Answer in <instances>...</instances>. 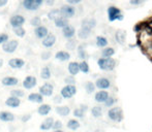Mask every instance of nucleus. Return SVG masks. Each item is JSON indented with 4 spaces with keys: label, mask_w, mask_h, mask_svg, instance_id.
I'll list each match as a JSON object with an SVG mask.
<instances>
[{
    "label": "nucleus",
    "mask_w": 152,
    "mask_h": 132,
    "mask_svg": "<svg viewBox=\"0 0 152 132\" xmlns=\"http://www.w3.org/2000/svg\"><path fill=\"white\" fill-rule=\"evenodd\" d=\"M54 24L55 26L57 27V28H63L64 26H66V25L68 24V19L65 18V17H62V16H59L58 18H56L54 21Z\"/></svg>",
    "instance_id": "obj_23"
},
{
    "label": "nucleus",
    "mask_w": 152,
    "mask_h": 132,
    "mask_svg": "<svg viewBox=\"0 0 152 132\" xmlns=\"http://www.w3.org/2000/svg\"><path fill=\"white\" fill-rule=\"evenodd\" d=\"M48 33H49L48 28L46 26H44V25H39V26L35 27V29H34V35L38 39H42L45 36H47Z\"/></svg>",
    "instance_id": "obj_13"
},
{
    "label": "nucleus",
    "mask_w": 152,
    "mask_h": 132,
    "mask_svg": "<svg viewBox=\"0 0 152 132\" xmlns=\"http://www.w3.org/2000/svg\"><path fill=\"white\" fill-rule=\"evenodd\" d=\"M64 82L66 83V85H74L75 83H76V81H75L74 75H69V76H67V78H65Z\"/></svg>",
    "instance_id": "obj_45"
},
{
    "label": "nucleus",
    "mask_w": 152,
    "mask_h": 132,
    "mask_svg": "<svg viewBox=\"0 0 152 132\" xmlns=\"http://www.w3.org/2000/svg\"><path fill=\"white\" fill-rule=\"evenodd\" d=\"M23 7L28 12L37 10L44 4V0H23Z\"/></svg>",
    "instance_id": "obj_3"
},
{
    "label": "nucleus",
    "mask_w": 152,
    "mask_h": 132,
    "mask_svg": "<svg viewBox=\"0 0 152 132\" xmlns=\"http://www.w3.org/2000/svg\"><path fill=\"white\" fill-rule=\"evenodd\" d=\"M96 26V20L93 18H86L82 21V24H81V27L83 28L89 29V30H92L94 27Z\"/></svg>",
    "instance_id": "obj_18"
},
{
    "label": "nucleus",
    "mask_w": 152,
    "mask_h": 132,
    "mask_svg": "<svg viewBox=\"0 0 152 132\" xmlns=\"http://www.w3.org/2000/svg\"><path fill=\"white\" fill-rule=\"evenodd\" d=\"M36 84H37V80H36V78L33 75L26 76V78H24V81H23V87H24L26 90H31V89H33L34 87L36 86Z\"/></svg>",
    "instance_id": "obj_11"
},
{
    "label": "nucleus",
    "mask_w": 152,
    "mask_h": 132,
    "mask_svg": "<svg viewBox=\"0 0 152 132\" xmlns=\"http://www.w3.org/2000/svg\"><path fill=\"white\" fill-rule=\"evenodd\" d=\"M68 4H72V5H76V4H79L83 1V0H65Z\"/></svg>",
    "instance_id": "obj_48"
},
{
    "label": "nucleus",
    "mask_w": 152,
    "mask_h": 132,
    "mask_svg": "<svg viewBox=\"0 0 152 132\" xmlns=\"http://www.w3.org/2000/svg\"><path fill=\"white\" fill-rule=\"evenodd\" d=\"M86 110H87L86 105H82L80 108H76V110H74V116L77 117V118H83Z\"/></svg>",
    "instance_id": "obj_34"
},
{
    "label": "nucleus",
    "mask_w": 152,
    "mask_h": 132,
    "mask_svg": "<svg viewBox=\"0 0 152 132\" xmlns=\"http://www.w3.org/2000/svg\"><path fill=\"white\" fill-rule=\"evenodd\" d=\"M60 101H61V98H60V97L57 96L56 98H55V102H60Z\"/></svg>",
    "instance_id": "obj_54"
},
{
    "label": "nucleus",
    "mask_w": 152,
    "mask_h": 132,
    "mask_svg": "<svg viewBox=\"0 0 152 132\" xmlns=\"http://www.w3.org/2000/svg\"><path fill=\"white\" fill-rule=\"evenodd\" d=\"M59 12H60V15L62 17L70 19V18H72V17H75V15H76V8H75L74 5L67 3V4L62 5L61 7L59 8Z\"/></svg>",
    "instance_id": "obj_5"
},
{
    "label": "nucleus",
    "mask_w": 152,
    "mask_h": 132,
    "mask_svg": "<svg viewBox=\"0 0 152 132\" xmlns=\"http://www.w3.org/2000/svg\"><path fill=\"white\" fill-rule=\"evenodd\" d=\"M114 54H115V50L113 48H108V46H106V48H104V50L102 51V56L104 57V58H110V57H112Z\"/></svg>",
    "instance_id": "obj_32"
},
{
    "label": "nucleus",
    "mask_w": 152,
    "mask_h": 132,
    "mask_svg": "<svg viewBox=\"0 0 152 132\" xmlns=\"http://www.w3.org/2000/svg\"><path fill=\"white\" fill-rule=\"evenodd\" d=\"M78 55H79V57H80L81 59H86V57H87V54H86V51L84 50V48L83 46H79V49H78Z\"/></svg>",
    "instance_id": "obj_41"
},
{
    "label": "nucleus",
    "mask_w": 152,
    "mask_h": 132,
    "mask_svg": "<svg viewBox=\"0 0 152 132\" xmlns=\"http://www.w3.org/2000/svg\"><path fill=\"white\" fill-rule=\"evenodd\" d=\"M25 18L22 15H14V16L10 17V24L12 28H16V27L23 26L25 24Z\"/></svg>",
    "instance_id": "obj_8"
},
{
    "label": "nucleus",
    "mask_w": 152,
    "mask_h": 132,
    "mask_svg": "<svg viewBox=\"0 0 152 132\" xmlns=\"http://www.w3.org/2000/svg\"><path fill=\"white\" fill-rule=\"evenodd\" d=\"M97 65L102 70H106V71H111L115 68L116 66V61L113 58H100L97 60Z\"/></svg>",
    "instance_id": "obj_2"
},
{
    "label": "nucleus",
    "mask_w": 152,
    "mask_h": 132,
    "mask_svg": "<svg viewBox=\"0 0 152 132\" xmlns=\"http://www.w3.org/2000/svg\"><path fill=\"white\" fill-rule=\"evenodd\" d=\"M51 110H52L51 105L45 104V103H40V105L38 106V108H37V112L39 116H48V115L50 114Z\"/></svg>",
    "instance_id": "obj_20"
},
{
    "label": "nucleus",
    "mask_w": 152,
    "mask_h": 132,
    "mask_svg": "<svg viewBox=\"0 0 152 132\" xmlns=\"http://www.w3.org/2000/svg\"><path fill=\"white\" fill-rule=\"evenodd\" d=\"M28 100L30 102H34V103H42L44 101V96L40 93H30L28 95Z\"/></svg>",
    "instance_id": "obj_22"
},
{
    "label": "nucleus",
    "mask_w": 152,
    "mask_h": 132,
    "mask_svg": "<svg viewBox=\"0 0 152 132\" xmlns=\"http://www.w3.org/2000/svg\"><path fill=\"white\" fill-rule=\"evenodd\" d=\"M15 120L14 114L10 112H0V121L2 122H12Z\"/></svg>",
    "instance_id": "obj_24"
},
{
    "label": "nucleus",
    "mask_w": 152,
    "mask_h": 132,
    "mask_svg": "<svg viewBox=\"0 0 152 132\" xmlns=\"http://www.w3.org/2000/svg\"><path fill=\"white\" fill-rule=\"evenodd\" d=\"M79 68H80V71L83 72V73H88L89 72V65H88V63L84 60L79 63Z\"/></svg>",
    "instance_id": "obj_37"
},
{
    "label": "nucleus",
    "mask_w": 152,
    "mask_h": 132,
    "mask_svg": "<svg viewBox=\"0 0 152 132\" xmlns=\"http://www.w3.org/2000/svg\"><path fill=\"white\" fill-rule=\"evenodd\" d=\"M30 24L32 25L33 27H37L39 25H42V19L39 17H34L30 20Z\"/></svg>",
    "instance_id": "obj_40"
},
{
    "label": "nucleus",
    "mask_w": 152,
    "mask_h": 132,
    "mask_svg": "<svg viewBox=\"0 0 152 132\" xmlns=\"http://www.w3.org/2000/svg\"><path fill=\"white\" fill-rule=\"evenodd\" d=\"M44 3L48 6H53L55 3V0H44Z\"/></svg>",
    "instance_id": "obj_51"
},
{
    "label": "nucleus",
    "mask_w": 152,
    "mask_h": 132,
    "mask_svg": "<svg viewBox=\"0 0 152 132\" xmlns=\"http://www.w3.org/2000/svg\"><path fill=\"white\" fill-rule=\"evenodd\" d=\"M146 0H129V4L130 5H134V6H139V5H142L143 3H145Z\"/></svg>",
    "instance_id": "obj_43"
},
{
    "label": "nucleus",
    "mask_w": 152,
    "mask_h": 132,
    "mask_svg": "<svg viewBox=\"0 0 152 132\" xmlns=\"http://www.w3.org/2000/svg\"><path fill=\"white\" fill-rule=\"evenodd\" d=\"M12 30H14V33L16 36H18V37H24L25 34H26V30L24 29V27L23 26H20V27H16V28H12Z\"/></svg>",
    "instance_id": "obj_36"
},
{
    "label": "nucleus",
    "mask_w": 152,
    "mask_h": 132,
    "mask_svg": "<svg viewBox=\"0 0 152 132\" xmlns=\"http://www.w3.org/2000/svg\"><path fill=\"white\" fill-rule=\"evenodd\" d=\"M62 35L65 38H67V39H72L76 35V29H75L74 26L67 24L66 26H64L62 28Z\"/></svg>",
    "instance_id": "obj_12"
},
{
    "label": "nucleus",
    "mask_w": 152,
    "mask_h": 132,
    "mask_svg": "<svg viewBox=\"0 0 152 132\" xmlns=\"http://www.w3.org/2000/svg\"><path fill=\"white\" fill-rule=\"evenodd\" d=\"M52 132H63L61 130V129H57V130H54V131H52Z\"/></svg>",
    "instance_id": "obj_56"
},
{
    "label": "nucleus",
    "mask_w": 152,
    "mask_h": 132,
    "mask_svg": "<svg viewBox=\"0 0 152 132\" xmlns=\"http://www.w3.org/2000/svg\"><path fill=\"white\" fill-rule=\"evenodd\" d=\"M66 46H67L68 49H70V50H74L75 49V41L74 40H69V41L67 42V44H66Z\"/></svg>",
    "instance_id": "obj_50"
},
{
    "label": "nucleus",
    "mask_w": 152,
    "mask_h": 132,
    "mask_svg": "<svg viewBox=\"0 0 152 132\" xmlns=\"http://www.w3.org/2000/svg\"><path fill=\"white\" fill-rule=\"evenodd\" d=\"M61 128H62V123L60 122V121H54L52 129H54V130H57V129H61Z\"/></svg>",
    "instance_id": "obj_47"
},
{
    "label": "nucleus",
    "mask_w": 152,
    "mask_h": 132,
    "mask_svg": "<svg viewBox=\"0 0 152 132\" xmlns=\"http://www.w3.org/2000/svg\"><path fill=\"white\" fill-rule=\"evenodd\" d=\"M108 116L111 120L115 121V122H121L123 119V112L120 107H113L109 110Z\"/></svg>",
    "instance_id": "obj_7"
},
{
    "label": "nucleus",
    "mask_w": 152,
    "mask_h": 132,
    "mask_svg": "<svg viewBox=\"0 0 152 132\" xmlns=\"http://www.w3.org/2000/svg\"><path fill=\"white\" fill-rule=\"evenodd\" d=\"M95 86L97 87L98 89H100V90H107V89L110 88L111 83L107 78H100L96 81Z\"/></svg>",
    "instance_id": "obj_16"
},
{
    "label": "nucleus",
    "mask_w": 152,
    "mask_h": 132,
    "mask_svg": "<svg viewBox=\"0 0 152 132\" xmlns=\"http://www.w3.org/2000/svg\"><path fill=\"white\" fill-rule=\"evenodd\" d=\"M52 75V72H51V69L48 67V66H45V67L42 68L40 70V78L42 80H49Z\"/></svg>",
    "instance_id": "obj_29"
},
{
    "label": "nucleus",
    "mask_w": 152,
    "mask_h": 132,
    "mask_svg": "<svg viewBox=\"0 0 152 132\" xmlns=\"http://www.w3.org/2000/svg\"><path fill=\"white\" fill-rule=\"evenodd\" d=\"M39 93L44 97H50L53 95V91H54V86L51 83H45L42 86L39 87Z\"/></svg>",
    "instance_id": "obj_9"
},
{
    "label": "nucleus",
    "mask_w": 152,
    "mask_h": 132,
    "mask_svg": "<svg viewBox=\"0 0 152 132\" xmlns=\"http://www.w3.org/2000/svg\"><path fill=\"white\" fill-rule=\"evenodd\" d=\"M10 39V36L7 35L6 33H0V44H4L5 41Z\"/></svg>",
    "instance_id": "obj_44"
},
{
    "label": "nucleus",
    "mask_w": 152,
    "mask_h": 132,
    "mask_svg": "<svg viewBox=\"0 0 152 132\" xmlns=\"http://www.w3.org/2000/svg\"><path fill=\"white\" fill-rule=\"evenodd\" d=\"M96 46L98 48H106L108 46V39L104 36H97L96 37Z\"/></svg>",
    "instance_id": "obj_31"
},
{
    "label": "nucleus",
    "mask_w": 152,
    "mask_h": 132,
    "mask_svg": "<svg viewBox=\"0 0 152 132\" xmlns=\"http://www.w3.org/2000/svg\"><path fill=\"white\" fill-rule=\"evenodd\" d=\"M8 0H0V7H3L7 4Z\"/></svg>",
    "instance_id": "obj_52"
},
{
    "label": "nucleus",
    "mask_w": 152,
    "mask_h": 132,
    "mask_svg": "<svg viewBox=\"0 0 152 132\" xmlns=\"http://www.w3.org/2000/svg\"><path fill=\"white\" fill-rule=\"evenodd\" d=\"M50 57H51V53L50 52H44L42 54V58L44 59V60H48Z\"/></svg>",
    "instance_id": "obj_49"
},
{
    "label": "nucleus",
    "mask_w": 152,
    "mask_h": 132,
    "mask_svg": "<svg viewBox=\"0 0 152 132\" xmlns=\"http://www.w3.org/2000/svg\"><path fill=\"white\" fill-rule=\"evenodd\" d=\"M90 34H91V30L83 28V27H81V29L78 31V36L81 39H86V38H88L90 36Z\"/></svg>",
    "instance_id": "obj_30"
},
{
    "label": "nucleus",
    "mask_w": 152,
    "mask_h": 132,
    "mask_svg": "<svg viewBox=\"0 0 152 132\" xmlns=\"http://www.w3.org/2000/svg\"><path fill=\"white\" fill-rule=\"evenodd\" d=\"M59 16H61L60 12H59V9H56V8H53V9H51L50 12H48V15H47V17H48V19L50 21H54L55 19L58 18Z\"/></svg>",
    "instance_id": "obj_33"
},
{
    "label": "nucleus",
    "mask_w": 152,
    "mask_h": 132,
    "mask_svg": "<svg viewBox=\"0 0 152 132\" xmlns=\"http://www.w3.org/2000/svg\"><path fill=\"white\" fill-rule=\"evenodd\" d=\"M42 40V46H44L46 49H50V48H52V46L55 44V42H56V36H55L53 33H48L47 36H45Z\"/></svg>",
    "instance_id": "obj_10"
},
{
    "label": "nucleus",
    "mask_w": 152,
    "mask_h": 132,
    "mask_svg": "<svg viewBox=\"0 0 152 132\" xmlns=\"http://www.w3.org/2000/svg\"><path fill=\"white\" fill-rule=\"evenodd\" d=\"M2 66H3V60H2V59H0V68H1Z\"/></svg>",
    "instance_id": "obj_55"
},
{
    "label": "nucleus",
    "mask_w": 152,
    "mask_h": 132,
    "mask_svg": "<svg viewBox=\"0 0 152 132\" xmlns=\"http://www.w3.org/2000/svg\"><path fill=\"white\" fill-rule=\"evenodd\" d=\"M55 58L57 60L61 61V62H65V61H68L70 59V54L66 51H59L55 54Z\"/></svg>",
    "instance_id": "obj_21"
},
{
    "label": "nucleus",
    "mask_w": 152,
    "mask_h": 132,
    "mask_svg": "<svg viewBox=\"0 0 152 132\" xmlns=\"http://www.w3.org/2000/svg\"><path fill=\"white\" fill-rule=\"evenodd\" d=\"M77 93V88L75 87V85H66L65 87L61 89V97L65 99H68V98H72L75 94Z\"/></svg>",
    "instance_id": "obj_6"
},
{
    "label": "nucleus",
    "mask_w": 152,
    "mask_h": 132,
    "mask_svg": "<svg viewBox=\"0 0 152 132\" xmlns=\"http://www.w3.org/2000/svg\"><path fill=\"white\" fill-rule=\"evenodd\" d=\"M115 38L116 40L119 42L120 44H123L125 42V39H126V33L124 30H117L116 31V34H115Z\"/></svg>",
    "instance_id": "obj_27"
},
{
    "label": "nucleus",
    "mask_w": 152,
    "mask_h": 132,
    "mask_svg": "<svg viewBox=\"0 0 152 132\" xmlns=\"http://www.w3.org/2000/svg\"><path fill=\"white\" fill-rule=\"evenodd\" d=\"M110 1H113V0H110Z\"/></svg>",
    "instance_id": "obj_57"
},
{
    "label": "nucleus",
    "mask_w": 152,
    "mask_h": 132,
    "mask_svg": "<svg viewBox=\"0 0 152 132\" xmlns=\"http://www.w3.org/2000/svg\"><path fill=\"white\" fill-rule=\"evenodd\" d=\"M29 119H30V115H27V117H23L22 121H28Z\"/></svg>",
    "instance_id": "obj_53"
},
{
    "label": "nucleus",
    "mask_w": 152,
    "mask_h": 132,
    "mask_svg": "<svg viewBox=\"0 0 152 132\" xmlns=\"http://www.w3.org/2000/svg\"><path fill=\"white\" fill-rule=\"evenodd\" d=\"M25 65V61L20 58H12L8 61V66L12 69H21Z\"/></svg>",
    "instance_id": "obj_14"
},
{
    "label": "nucleus",
    "mask_w": 152,
    "mask_h": 132,
    "mask_svg": "<svg viewBox=\"0 0 152 132\" xmlns=\"http://www.w3.org/2000/svg\"><path fill=\"white\" fill-rule=\"evenodd\" d=\"M104 105L108 106V107H109V106H112L113 104L115 103V100H114V98H112V97H108V98H107V100L104 102Z\"/></svg>",
    "instance_id": "obj_46"
},
{
    "label": "nucleus",
    "mask_w": 152,
    "mask_h": 132,
    "mask_svg": "<svg viewBox=\"0 0 152 132\" xmlns=\"http://www.w3.org/2000/svg\"><path fill=\"white\" fill-rule=\"evenodd\" d=\"M19 83V80L15 76H5V78H2L1 84L4 87H14L17 86Z\"/></svg>",
    "instance_id": "obj_15"
},
{
    "label": "nucleus",
    "mask_w": 152,
    "mask_h": 132,
    "mask_svg": "<svg viewBox=\"0 0 152 132\" xmlns=\"http://www.w3.org/2000/svg\"><path fill=\"white\" fill-rule=\"evenodd\" d=\"M109 97V93L107 91H99L95 94V100L99 103H104V101L107 100V98Z\"/></svg>",
    "instance_id": "obj_26"
},
{
    "label": "nucleus",
    "mask_w": 152,
    "mask_h": 132,
    "mask_svg": "<svg viewBox=\"0 0 152 132\" xmlns=\"http://www.w3.org/2000/svg\"><path fill=\"white\" fill-rule=\"evenodd\" d=\"M85 88H86V91H87V93H92L94 90H95V85L93 84V83H91V82H88L86 84V86H85Z\"/></svg>",
    "instance_id": "obj_42"
},
{
    "label": "nucleus",
    "mask_w": 152,
    "mask_h": 132,
    "mask_svg": "<svg viewBox=\"0 0 152 132\" xmlns=\"http://www.w3.org/2000/svg\"><path fill=\"white\" fill-rule=\"evenodd\" d=\"M66 126H67V128L70 129V130H77V129H79V127H80V123L77 120H75V119H72V120H69L67 122Z\"/></svg>",
    "instance_id": "obj_35"
},
{
    "label": "nucleus",
    "mask_w": 152,
    "mask_h": 132,
    "mask_svg": "<svg viewBox=\"0 0 152 132\" xmlns=\"http://www.w3.org/2000/svg\"><path fill=\"white\" fill-rule=\"evenodd\" d=\"M68 72H69L70 75H77L80 71V68H79V63L78 62H70L67 66Z\"/></svg>",
    "instance_id": "obj_25"
},
{
    "label": "nucleus",
    "mask_w": 152,
    "mask_h": 132,
    "mask_svg": "<svg viewBox=\"0 0 152 132\" xmlns=\"http://www.w3.org/2000/svg\"><path fill=\"white\" fill-rule=\"evenodd\" d=\"M5 104L8 106V107H12V108H16L19 107L21 104V100L18 97H15V96H10L7 99L5 100Z\"/></svg>",
    "instance_id": "obj_17"
},
{
    "label": "nucleus",
    "mask_w": 152,
    "mask_h": 132,
    "mask_svg": "<svg viewBox=\"0 0 152 132\" xmlns=\"http://www.w3.org/2000/svg\"><path fill=\"white\" fill-rule=\"evenodd\" d=\"M55 110H56L57 114H58L59 116H61V117L68 116V115H69V112H70V110H69V107H68V106H57Z\"/></svg>",
    "instance_id": "obj_28"
},
{
    "label": "nucleus",
    "mask_w": 152,
    "mask_h": 132,
    "mask_svg": "<svg viewBox=\"0 0 152 132\" xmlns=\"http://www.w3.org/2000/svg\"><path fill=\"white\" fill-rule=\"evenodd\" d=\"M108 14V19L110 22H115V21H122L124 19V16L122 14L121 9L115 5H110L107 10Z\"/></svg>",
    "instance_id": "obj_1"
},
{
    "label": "nucleus",
    "mask_w": 152,
    "mask_h": 132,
    "mask_svg": "<svg viewBox=\"0 0 152 132\" xmlns=\"http://www.w3.org/2000/svg\"><path fill=\"white\" fill-rule=\"evenodd\" d=\"M24 95H25L24 91L20 90V89H18V90H12V92H10V96L18 97V98H21V97H23Z\"/></svg>",
    "instance_id": "obj_39"
},
{
    "label": "nucleus",
    "mask_w": 152,
    "mask_h": 132,
    "mask_svg": "<svg viewBox=\"0 0 152 132\" xmlns=\"http://www.w3.org/2000/svg\"><path fill=\"white\" fill-rule=\"evenodd\" d=\"M91 114H92V116L95 117V118H98V117H100L102 115V106H94V107L91 110Z\"/></svg>",
    "instance_id": "obj_38"
},
{
    "label": "nucleus",
    "mask_w": 152,
    "mask_h": 132,
    "mask_svg": "<svg viewBox=\"0 0 152 132\" xmlns=\"http://www.w3.org/2000/svg\"><path fill=\"white\" fill-rule=\"evenodd\" d=\"M19 46V41L16 39L5 41L4 44H2V51L4 53H7V54H12V53L16 52V50Z\"/></svg>",
    "instance_id": "obj_4"
},
{
    "label": "nucleus",
    "mask_w": 152,
    "mask_h": 132,
    "mask_svg": "<svg viewBox=\"0 0 152 132\" xmlns=\"http://www.w3.org/2000/svg\"><path fill=\"white\" fill-rule=\"evenodd\" d=\"M53 123H54V119H53L52 117H49V118H47L46 120L40 124L39 129L40 130H44V131L50 130V129H52V127H53Z\"/></svg>",
    "instance_id": "obj_19"
}]
</instances>
